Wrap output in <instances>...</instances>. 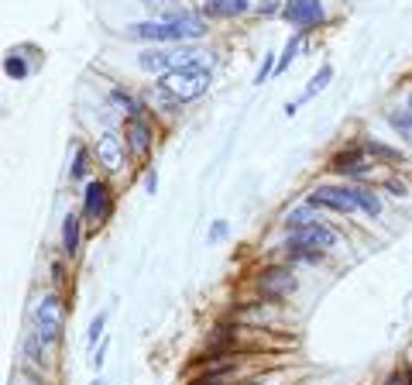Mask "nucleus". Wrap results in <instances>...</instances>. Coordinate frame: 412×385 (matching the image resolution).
<instances>
[{
    "label": "nucleus",
    "mask_w": 412,
    "mask_h": 385,
    "mask_svg": "<svg viewBox=\"0 0 412 385\" xmlns=\"http://www.w3.org/2000/svg\"><path fill=\"white\" fill-rule=\"evenodd\" d=\"M406 107H412V93H409V100H406Z\"/></svg>",
    "instance_id": "34"
},
{
    "label": "nucleus",
    "mask_w": 412,
    "mask_h": 385,
    "mask_svg": "<svg viewBox=\"0 0 412 385\" xmlns=\"http://www.w3.org/2000/svg\"><path fill=\"white\" fill-rule=\"evenodd\" d=\"M159 86L179 103H189V100H200L209 89V69H175V73H165Z\"/></svg>",
    "instance_id": "5"
},
{
    "label": "nucleus",
    "mask_w": 412,
    "mask_h": 385,
    "mask_svg": "<svg viewBox=\"0 0 412 385\" xmlns=\"http://www.w3.org/2000/svg\"><path fill=\"white\" fill-rule=\"evenodd\" d=\"M275 69H279V59H275V55H272V52H268V55H265V62H261V69H258V73H254V86L268 83V76H272V73H275Z\"/></svg>",
    "instance_id": "25"
},
{
    "label": "nucleus",
    "mask_w": 412,
    "mask_h": 385,
    "mask_svg": "<svg viewBox=\"0 0 412 385\" xmlns=\"http://www.w3.org/2000/svg\"><path fill=\"white\" fill-rule=\"evenodd\" d=\"M152 14H159V21H172V17H179V14H186L175 0H141Z\"/></svg>",
    "instance_id": "20"
},
{
    "label": "nucleus",
    "mask_w": 412,
    "mask_h": 385,
    "mask_svg": "<svg viewBox=\"0 0 412 385\" xmlns=\"http://www.w3.org/2000/svg\"><path fill=\"white\" fill-rule=\"evenodd\" d=\"M282 248H286L292 258L320 261L330 248H337V231L320 220V224H309V227H302V231H288V238H286Z\"/></svg>",
    "instance_id": "3"
},
{
    "label": "nucleus",
    "mask_w": 412,
    "mask_h": 385,
    "mask_svg": "<svg viewBox=\"0 0 412 385\" xmlns=\"http://www.w3.org/2000/svg\"><path fill=\"white\" fill-rule=\"evenodd\" d=\"M330 80H333V66L330 62H323L320 69H316V76L309 80V86L302 89V96H299V103H306V100H313V96H320L323 89L330 86Z\"/></svg>",
    "instance_id": "16"
},
{
    "label": "nucleus",
    "mask_w": 412,
    "mask_h": 385,
    "mask_svg": "<svg viewBox=\"0 0 412 385\" xmlns=\"http://www.w3.org/2000/svg\"><path fill=\"white\" fill-rule=\"evenodd\" d=\"M103 327H107V313H96V317L89 320V334H86V341L89 344L103 341Z\"/></svg>",
    "instance_id": "26"
},
{
    "label": "nucleus",
    "mask_w": 412,
    "mask_h": 385,
    "mask_svg": "<svg viewBox=\"0 0 412 385\" xmlns=\"http://www.w3.org/2000/svg\"><path fill=\"white\" fill-rule=\"evenodd\" d=\"M110 103H114L121 114H127V117H145V103L134 100V96L124 93V89H110Z\"/></svg>",
    "instance_id": "17"
},
{
    "label": "nucleus",
    "mask_w": 412,
    "mask_h": 385,
    "mask_svg": "<svg viewBox=\"0 0 412 385\" xmlns=\"http://www.w3.org/2000/svg\"><path fill=\"white\" fill-rule=\"evenodd\" d=\"M323 217H320V207H313L309 200L302 203V207H295V210H288L286 214V231H302V227H309V224H320Z\"/></svg>",
    "instance_id": "14"
},
{
    "label": "nucleus",
    "mask_w": 412,
    "mask_h": 385,
    "mask_svg": "<svg viewBox=\"0 0 412 385\" xmlns=\"http://www.w3.org/2000/svg\"><path fill=\"white\" fill-rule=\"evenodd\" d=\"M258 10H261V14H275V10H282V7L272 3V0H265V3H258Z\"/></svg>",
    "instance_id": "31"
},
{
    "label": "nucleus",
    "mask_w": 412,
    "mask_h": 385,
    "mask_svg": "<svg viewBox=\"0 0 412 385\" xmlns=\"http://www.w3.org/2000/svg\"><path fill=\"white\" fill-rule=\"evenodd\" d=\"M365 152L374 155V159H381V162H406V155L399 152V148H388V145H381V141H365Z\"/></svg>",
    "instance_id": "21"
},
{
    "label": "nucleus",
    "mask_w": 412,
    "mask_h": 385,
    "mask_svg": "<svg viewBox=\"0 0 412 385\" xmlns=\"http://www.w3.org/2000/svg\"><path fill=\"white\" fill-rule=\"evenodd\" d=\"M138 66L145 73H175V69H209L213 66V55L196 48V45H172V48H145L138 55Z\"/></svg>",
    "instance_id": "2"
},
{
    "label": "nucleus",
    "mask_w": 412,
    "mask_h": 385,
    "mask_svg": "<svg viewBox=\"0 0 412 385\" xmlns=\"http://www.w3.org/2000/svg\"><path fill=\"white\" fill-rule=\"evenodd\" d=\"M409 379H412V375H406V372H392L385 385H409Z\"/></svg>",
    "instance_id": "29"
},
{
    "label": "nucleus",
    "mask_w": 412,
    "mask_h": 385,
    "mask_svg": "<svg viewBox=\"0 0 412 385\" xmlns=\"http://www.w3.org/2000/svg\"><path fill=\"white\" fill-rule=\"evenodd\" d=\"M73 179H89V152L86 148H76V159H73V169H69Z\"/></svg>",
    "instance_id": "24"
},
{
    "label": "nucleus",
    "mask_w": 412,
    "mask_h": 385,
    "mask_svg": "<svg viewBox=\"0 0 412 385\" xmlns=\"http://www.w3.org/2000/svg\"><path fill=\"white\" fill-rule=\"evenodd\" d=\"M299 48H302V31H299V35H292V38L286 42L282 55H279V69H275V73H286L288 66H292V59L299 55Z\"/></svg>",
    "instance_id": "23"
},
{
    "label": "nucleus",
    "mask_w": 412,
    "mask_h": 385,
    "mask_svg": "<svg viewBox=\"0 0 412 385\" xmlns=\"http://www.w3.org/2000/svg\"><path fill=\"white\" fill-rule=\"evenodd\" d=\"M227 231H230V227H227V220H216V224H213V231H209V241H223V238H227Z\"/></svg>",
    "instance_id": "27"
},
{
    "label": "nucleus",
    "mask_w": 412,
    "mask_h": 385,
    "mask_svg": "<svg viewBox=\"0 0 412 385\" xmlns=\"http://www.w3.org/2000/svg\"><path fill=\"white\" fill-rule=\"evenodd\" d=\"M124 141H127V148H131L134 159H148L152 141H155V131H152V124H148L145 117H127V124H124Z\"/></svg>",
    "instance_id": "10"
},
{
    "label": "nucleus",
    "mask_w": 412,
    "mask_h": 385,
    "mask_svg": "<svg viewBox=\"0 0 412 385\" xmlns=\"http://www.w3.org/2000/svg\"><path fill=\"white\" fill-rule=\"evenodd\" d=\"M388 189H392L395 196H406V182H395V179H388Z\"/></svg>",
    "instance_id": "32"
},
{
    "label": "nucleus",
    "mask_w": 412,
    "mask_h": 385,
    "mask_svg": "<svg viewBox=\"0 0 412 385\" xmlns=\"http://www.w3.org/2000/svg\"><path fill=\"white\" fill-rule=\"evenodd\" d=\"M330 169L340 172V175H368V162H365V148H347V152H337Z\"/></svg>",
    "instance_id": "12"
},
{
    "label": "nucleus",
    "mask_w": 412,
    "mask_h": 385,
    "mask_svg": "<svg viewBox=\"0 0 412 385\" xmlns=\"http://www.w3.org/2000/svg\"><path fill=\"white\" fill-rule=\"evenodd\" d=\"M282 17L292 28H299L302 35L323 24V3L320 0H286L282 3Z\"/></svg>",
    "instance_id": "9"
},
{
    "label": "nucleus",
    "mask_w": 412,
    "mask_h": 385,
    "mask_svg": "<svg viewBox=\"0 0 412 385\" xmlns=\"http://www.w3.org/2000/svg\"><path fill=\"white\" fill-rule=\"evenodd\" d=\"M258 293H261V300H286L288 293H295V272L288 268V265H279V268H265L261 275H258Z\"/></svg>",
    "instance_id": "8"
},
{
    "label": "nucleus",
    "mask_w": 412,
    "mask_h": 385,
    "mask_svg": "<svg viewBox=\"0 0 412 385\" xmlns=\"http://www.w3.org/2000/svg\"><path fill=\"white\" fill-rule=\"evenodd\" d=\"M354 193H358V207H361V214L365 217H381V196L378 193H371V189H365V186H354Z\"/></svg>",
    "instance_id": "19"
},
{
    "label": "nucleus",
    "mask_w": 412,
    "mask_h": 385,
    "mask_svg": "<svg viewBox=\"0 0 412 385\" xmlns=\"http://www.w3.org/2000/svg\"><path fill=\"white\" fill-rule=\"evenodd\" d=\"M189 385H220V375H206V379H196V382Z\"/></svg>",
    "instance_id": "33"
},
{
    "label": "nucleus",
    "mask_w": 412,
    "mask_h": 385,
    "mask_svg": "<svg viewBox=\"0 0 412 385\" xmlns=\"http://www.w3.org/2000/svg\"><path fill=\"white\" fill-rule=\"evenodd\" d=\"M251 10V0H203L206 17H241Z\"/></svg>",
    "instance_id": "13"
},
{
    "label": "nucleus",
    "mask_w": 412,
    "mask_h": 385,
    "mask_svg": "<svg viewBox=\"0 0 412 385\" xmlns=\"http://www.w3.org/2000/svg\"><path fill=\"white\" fill-rule=\"evenodd\" d=\"M31 324H35L31 334H38L41 344H59L62 327H66V306H62V300L55 293L38 296L35 306H31Z\"/></svg>",
    "instance_id": "4"
},
{
    "label": "nucleus",
    "mask_w": 412,
    "mask_h": 385,
    "mask_svg": "<svg viewBox=\"0 0 412 385\" xmlns=\"http://www.w3.org/2000/svg\"><path fill=\"white\" fill-rule=\"evenodd\" d=\"M80 241H82L80 217H76V214H66V220H62V252H66L69 258L80 255Z\"/></svg>",
    "instance_id": "15"
},
{
    "label": "nucleus",
    "mask_w": 412,
    "mask_h": 385,
    "mask_svg": "<svg viewBox=\"0 0 412 385\" xmlns=\"http://www.w3.org/2000/svg\"><path fill=\"white\" fill-rule=\"evenodd\" d=\"M124 35L127 38H141V42L179 45V42H193V38L206 35V21L200 14H179L172 21H141V24H131Z\"/></svg>",
    "instance_id": "1"
},
{
    "label": "nucleus",
    "mask_w": 412,
    "mask_h": 385,
    "mask_svg": "<svg viewBox=\"0 0 412 385\" xmlns=\"http://www.w3.org/2000/svg\"><path fill=\"white\" fill-rule=\"evenodd\" d=\"M103 354H107V341H103L100 347H96V354H93V368H103V361H107Z\"/></svg>",
    "instance_id": "30"
},
{
    "label": "nucleus",
    "mask_w": 412,
    "mask_h": 385,
    "mask_svg": "<svg viewBox=\"0 0 412 385\" xmlns=\"http://www.w3.org/2000/svg\"><path fill=\"white\" fill-rule=\"evenodd\" d=\"M409 375H412V365H409Z\"/></svg>",
    "instance_id": "35"
},
{
    "label": "nucleus",
    "mask_w": 412,
    "mask_h": 385,
    "mask_svg": "<svg viewBox=\"0 0 412 385\" xmlns=\"http://www.w3.org/2000/svg\"><path fill=\"white\" fill-rule=\"evenodd\" d=\"M145 189L155 196L159 193V175H155V169H145Z\"/></svg>",
    "instance_id": "28"
},
{
    "label": "nucleus",
    "mask_w": 412,
    "mask_h": 385,
    "mask_svg": "<svg viewBox=\"0 0 412 385\" xmlns=\"http://www.w3.org/2000/svg\"><path fill=\"white\" fill-rule=\"evenodd\" d=\"M306 200L313 207H320V210H333V214H354V210H361L354 186H316Z\"/></svg>",
    "instance_id": "6"
},
{
    "label": "nucleus",
    "mask_w": 412,
    "mask_h": 385,
    "mask_svg": "<svg viewBox=\"0 0 412 385\" xmlns=\"http://www.w3.org/2000/svg\"><path fill=\"white\" fill-rule=\"evenodd\" d=\"M124 145H127V141H121L114 131L100 134V138H96V162L107 172H121L124 169Z\"/></svg>",
    "instance_id": "11"
},
{
    "label": "nucleus",
    "mask_w": 412,
    "mask_h": 385,
    "mask_svg": "<svg viewBox=\"0 0 412 385\" xmlns=\"http://www.w3.org/2000/svg\"><path fill=\"white\" fill-rule=\"evenodd\" d=\"M388 124L399 131V138H406L412 145V107H395V110H388Z\"/></svg>",
    "instance_id": "18"
},
{
    "label": "nucleus",
    "mask_w": 412,
    "mask_h": 385,
    "mask_svg": "<svg viewBox=\"0 0 412 385\" xmlns=\"http://www.w3.org/2000/svg\"><path fill=\"white\" fill-rule=\"evenodd\" d=\"M110 214H114L110 186L100 182V179H89V182H86V193H82V217H86L89 224H103Z\"/></svg>",
    "instance_id": "7"
},
{
    "label": "nucleus",
    "mask_w": 412,
    "mask_h": 385,
    "mask_svg": "<svg viewBox=\"0 0 412 385\" xmlns=\"http://www.w3.org/2000/svg\"><path fill=\"white\" fill-rule=\"evenodd\" d=\"M3 73H7L10 80H28V73H31V69H28V62L21 59V52H14V48H10V52H7V59H3Z\"/></svg>",
    "instance_id": "22"
}]
</instances>
